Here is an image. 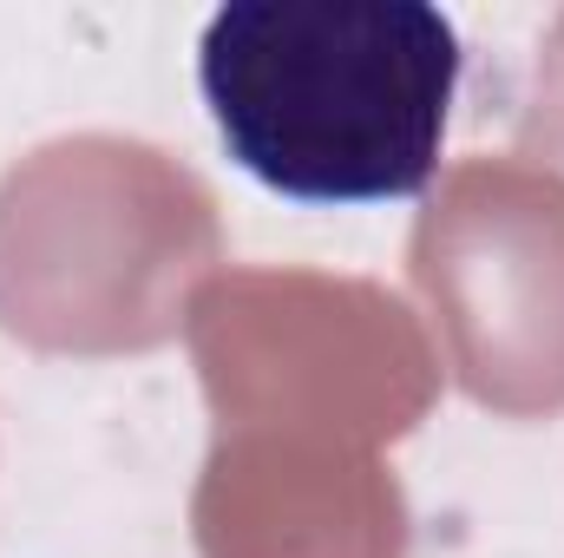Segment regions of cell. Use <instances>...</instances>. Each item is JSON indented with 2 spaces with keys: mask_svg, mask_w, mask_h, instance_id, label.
Listing matches in <instances>:
<instances>
[{
  "mask_svg": "<svg viewBox=\"0 0 564 558\" xmlns=\"http://www.w3.org/2000/svg\"><path fill=\"white\" fill-rule=\"evenodd\" d=\"M459 73V26L426 0H237L197 40L224 151L295 204L421 197Z\"/></svg>",
  "mask_w": 564,
  "mask_h": 558,
  "instance_id": "obj_1",
  "label": "cell"
}]
</instances>
